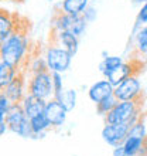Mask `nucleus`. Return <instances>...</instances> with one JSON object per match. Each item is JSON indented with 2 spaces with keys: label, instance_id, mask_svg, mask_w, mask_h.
<instances>
[{
  "label": "nucleus",
  "instance_id": "1",
  "mask_svg": "<svg viewBox=\"0 0 147 156\" xmlns=\"http://www.w3.org/2000/svg\"><path fill=\"white\" fill-rule=\"evenodd\" d=\"M30 58V38L27 29L19 24L6 40L0 41V61L14 66L19 70H24Z\"/></svg>",
  "mask_w": 147,
  "mask_h": 156
},
{
  "label": "nucleus",
  "instance_id": "2",
  "mask_svg": "<svg viewBox=\"0 0 147 156\" xmlns=\"http://www.w3.org/2000/svg\"><path fill=\"white\" fill-rule=\"evenodd\" d=\"M86 24H88V21L85 20V17L82 14L74 16V14L64 13L60 7L55 9V13H54V17H53V30L70 31L74 36L81 37L82 34L85 33Z\"/></svg>",
  "mask_w": 147,
  "mask_h": 156
},
{
  "label": "nucleus",
  "instance_id": "3",
  "mask_svg": "<svg viewBox=\"0 0 147 156\" xmlns=\"http://www.w3.org/2000/svg\"><path fill=\"white\" fill-rule=\"evenodd\" d=\"M9 131L17 133L21 138H33V131L30 125V118L26 115L21 104H13L6 114Z\"/></svg>",
  "mask_w": 147,
  "mask_h": 156
},
{
  "label": "nucleus",
  "instance_id": "4",
  "mask_svg": "<svg viewBox=\"0 0 147 156\" xmlns=\"http://www.w3.org/2000/svg\"><path fill=\"white\" fill-rule=\"evenodd\" d=\"M27 94H31L44 101L54 98V87L51 71H43L38 74H31L27 80Z\"/></svg>",
  "mask_w": 147,
  "mask_h": 156
},
{
  "label": "nucleus",
  "instance_id": "5",
  "mask_svg": "<svg viewBox=\"0 0 147 156\" xmlns=\"http://www.w3.org/2000/svg\"><path fill=\"white\" fill-rule=\"evenodd\" d=\"M44 57L47 61V66H48V70L51 73L55 71V73H61V74L70 68L71 60H72V55L57 43L50 44L47 47Z\"/></svg>",
  "mask_w": 147,
  "mask_h": 156
},
{
  "label": "nucleus",
  "instance_id": "6",
  "mask_svg": "<svg viewBox=\"0 0 147 156\" xmlns=\"http://www.w3.org/2000/svg\"><path fill=\"white\" fill-rule=\"evenodd\" d=\"M143 67H144V64L137 61L136 58H132L130 61H123L122 64L119 67H116L113 71H110L105 78H106L113 87H118L119 84H122L126 78L137 75L140 71L143 70Z\"/></svg>",
  "mask_w": 147,
  "mask_h": 156
},
{
  "label": "nucleus",
  "instance_id": "7",
  "mask_svg": "<svg viewBox=\"0 0 147 156\" xmlns=\"http://www.w3.org/2000/svg\"><path fill=\"white\" fill-rule=\"evenodd\" d=\"M113 95L119 101H135V99L143 97V91H142V84L137 80V75L126 78L122 84L115 87Z\"/></svg>",
  "mask_w": 147,
  "mask_h": 156
},
{
  "label": "nucleus",
  "instance_id": "8",
  "mask_svg": "<svg viewBox=\"0 0 147 156\" xmlns=\"http://www.w3.org/2000/svg\"><path fill=\"white\" fill-rule=\"evenodd\" d=\"M13 104H21L27 95V74L24 70H20L13 81L2 91Z\"/></svg>",
  "mask_w": 147,
  "mask_h": 156
},
{
  "label": "nucleus",
  "instance_id": "9",
  "mask_svg": "<svg viewBox=\"0 0 147 156\" xmlns=\"http://www.w3.org/2000/svg\"><path fill=\"white\" fill-rule=\"evenodd\" d=\"M129 129L130 125L127 122L125 123H116V125H105L102 129V138L110 146H119L123 145V142L126 140L127 135H129Z\"/></svg>",
  "mask_w": 147,
  "mask_h": 156
},
{
  "label": "nucleus",
  "instance_id": "10",
  "mask_svg": "<svg viewBox=\"0 0 147 156\" xmlns=\"http://www.w3.org/2000/svg\"><path fill=\"white\" fill-rule=\"evenodd\" d=\"M67 114H68V111L62 107L58 99L51 98L47 101L44 108V115L48 119L51 128H61L65 123Z\"/></svg>",
  "mask_w": 147,
  "mask_h": 156
},
{
  "label": "nucleus",
  "instance_id": "11",
  "mask_svg": "<svg viewBox=\"0 0 147 156\" xmlns=\"http://www.w3.org/2000/svg\"><path fill=\"white\" fill-rule=\"evenodd\" d=\"M53 34H54V43H57L65 48L71 55H75L78 53V48H79V40L77 36H74L72 33L70 31H57V30H53Z\"/></svg>",
  "mask_w": 147,
  "mask_h": 156
},
{
  "label": "nucleus",
  "instance_id": "12",
  "mask_svg": "<svg viewBox=\"0 0 147 156\" xmlns=\"http://www.w3.org/2000/svg\"><path fill=\"white\" fill-rule=\"evenodd\" d=\"M19 16L10 13L6 9H0V41L6 40L19 27Z\"/></svg>",
  "mask_w": 147,
  "mask_h": 156
},
{
  "label": "nucleus",
  "instance_id": "13",
  "mask_svg": "<svg viewBox=\"0 0 147 156\" xmlns=\"http://www.w3.org/2000/svg\"><path fill=\"white\" fill-rule=\"evenodd\" d=\"M113 90H115V87L108 80H101V81L95 82L94 85L89 88L88 97H89V99L92 102L98 104L101 101H103L105 98L110 97V95H113Z\"/></svg>",
  "mask_w": 147,
  "mask_h": 156
},
{
  "label": "nucleus",
  "instance_id": "14",
  "mask_svg": "<svg viewBox=\"0 0 147 156\" xmlns=\"http://www.w3.org/2000/svg\"><path fill=\"white\" fill-rule=\"evenodd\" d=\"M45 104H47V101H44V99L37 98V97H34L31 94H27L24 97V99L21 101V107L24 109L26 115L29 118H33V116L44 112Z\"/></svg>",
  "mask_w": 147,
  "mask_h": 156
},
{
  "label": "nucleus",
  "instance_id": "15",
  "mask_svg": "<svg viewBox=\"0 0 147 156\" xmlns=\"http://www.w3.org/2000/svg\"><path fill=\"white\" fill-rule=\"evenodd\" d=\"M30 125H31V131H33V138H37V139L38 138H44L47 131L51 128L48 119L45 118L44 112L30 118Z\"/></svg>",
  "mask_w": 147,
  "mask_h": 156
},
{
  "label": "nucleus",
  "instance_id": "16",
  "mask_svg": "<svg viewBox=\"0 0 147 156\" xmlns=\"http://www.w3.org/2000/svg\"><path fill=\"white\" fill-rule=\"evenodd\" d=\"M89 6V0H62L58 7L67 14H82L85 9Z\"/></svg>",
  "mask_w": 147,
  "mask_h": 156
},
{
  "label": "nucleus",
  "instance_id": "17",
  "mask_svg": "<svg viewBox=\"0 0 147 156\" xmlns=\"http://www.w3.org/2000/svg\"><path fill=\"white\" fill-rule=\"evenodd\" d=\"M19 68H16L14 66H10L7 62L0 61V91H3L6 87L13 81V78L17 75Z\"/></svg>",
  "mask_w": 147,
  "mask_h": 156
},
{
  "label": "nucleus",
  "instance_id": "18",
  "mask_svg": "<svg viewBox=\"0 0 147 156\" xmlns=\"http://www.w3.org/2000/svg\"><path fill=\"white\" fill-rule=\"evenodd\" d=\"M55 99H58L61 105L65 108L68 112L74 111V108L77 105V91L75 90H64L60 95L55 97Z\"/></svg>",
  "mask_w": 147,
  "mask_h": 156
},
{
  "label": "nucleus",
  "instance_id": "19",
  "mask_svg": "<svg viewBox=\"0 0 147 156\" xmlns=\"http://www.w3.org/2000/svg\"><path fill=\"white\" fill-rule=\"evenodd\" d=\"M27 71L31 74H38V73H43V71H50L48 66H47V61H45V57H41V55H36V57H30L27 64Z\"/></svg>",
  "mask_w": 147,
  "mask_h": 156
},
{
  "label": "nucleus",
  "instance_id": "20",
  "mask_svg": "<svg viewBox=\"0 0 147 156\" xmlns=\"http://www.w3.org/2000/svg\"><path fill=\"white\" fill-rule=\"evenodd\" d=\"M122 62H123V58L118 57V55H108V57H103V61L99 64V71L106 77L110 71H113L115 68L119 67Z\"/></svg>",
  "mask_w": 147,
  "mask_h": 156
},
{
  "label": "nucleus",
  "instance_id": "21",
  "mask_svg": "<svg viewBox=\"0 0 147 156\" xmlns=\"http://www.w3.org/2000/svg\"><path fill=\"white\" fill-rule=\"evenodd\" d=\"M136 51L140 55L147 54V24L142 26L136 33Z\"/></svg>",
  "mask_w": 147,
  "mask_h": 156
},
{
  "label": "nucleus",
  "instance_id": "22",
  "mask_svg": "<svg viewBox=\"0 0 147 156\" xmlns=\"http://www.w3.org/2000/svg\"><path fill=\"white\" fill-rule=\"evenodd\" d=\"M119 102V99L115 97V95H110V97H108V98H105L103 101H101V102L96 104V112H98L99 115L105 116L109 111H112L115 108V105Z\"/></svg>",
  "mask_w": 147,
  "mask_h": 156
},
{
  "label": "nucleus",
  "instance_id": "23",
  "mask_svg": "<svg viewBox=\"0 0 147 156\" xmlns=\"http://www.w3.org/2000/svg\"><path fill=\"white\" fill-rule=\"evenodd\" d=\"M127 136H135V138H146L147 132H146V125H144V116L135 122L129 129V135Z\"/></svg>",
  "mask_w": 147,
  "mask_h": 156
},
{
  "label": "nucleus",
  "instance_id": "24",
  "mask_svg": "<svg viewBox=\"0 0 147 156\" xmlns=\"http://www.w3.org/2000/svg\"><path fill=\"white\" fill-rule=\"evenodd\" d=\"M51 78H53V87H54V98L60 95L64 91V84H62V77L61 73H51Z\"/></svg>",
  "mask_w": 147,
  "mask_h": 156
},
{
  "label": "nucleus",
  "instance_id": "25",
  "mask_svg": "<svg viewBox=\"0 0 147 156\" xmlns=\"http://www.w3.org/2000/svg\"><path fill=\"white\" fill-rule=\"evenodd\" d=\"M144 24H147V2L142 4V7L139 10V14H137V19H136V31Z\"/></svg>",
  "mask_w": 147,
  "mask_h": 156
},
{
  "label": "nucleus",
  "instance_id": "26",
  "mask_svg": "<svg viewBox=\"0 0 147 156\" xmlns=\"http://www.w3.org/2000/svg\"><path fill=\"white\" fill-rule=\"evenodd\" d=\"M13 102L10 101V99L6 97V95L2 92V95H0V112H3V114H7L9 109L12 108Z\"/></svg>",
  "mask_w": 147,
  "mask_h": 156
},
{
  "label": "nucleus",
  "instance_id": "27",
  "mask_svg": "<svg viewBox=\"0 0 147 156\" xmlns=\"http://www.w3.org/2000/svg\"><path fill=\"white\" fill-rule=\"evenodd\" d=\"M82 16L85 17V20L88 21V23L94 21L95 19H96V9L92 7V6H88V7L85 9V12L82 13Z\"/></svg>",
  "mask_w": 147,
  "mask_h": 156
},
{
  "label": "nucleus",
  "instance_id": "28",
  "mask_svg": "<svg viewBox=\"0 0 147 156\" xmlns=\"http://www.w3.org/2000/svg\"><path fill=\"white\" fill-rule=\"evenodd\" d=\"M9 131V126H7V118H6V114L0 112V138Z\"/></svg>",
  "mask_w": 147,
  "mask_h": 156
},
{
  "label": "nucleus",
  "instance_id": "29",
  "mask_svg": "<svg viewBox=\"0 0 147 156\" xmlns=\"http://www.w3.org/2000/svg\"><path fill=\"white\" fill-rule=\"evenodd\" d=\"M112 156H127L126 151L123 148V145H119V146H115L113 152H112Z\"/></svg>",
  "mask_w": 147,
  "mask_h": 156
},
{
  "label": "nucleus",
  "instance_id": "30",
  "mask_svg": "<svg viewBox=\"0 0 147 156\" xmlns=\"http://www.w3.org/2000/svg\"><path fill=\"white\" fill-rule=\"evenodd\" d=\"M147 0H135V3H137V4H143V3H146Z\"/></svg>",
  "mask_w": 147,
  "mask_h": 156
},
{
  "label": "nucleus",
  "instance_id": "31",
  "mask_svg": "<svg viewBox=\"0 0 147 156\" xmlns=\"http://www.w3.org/2000/svg\"><path fill=\"white\" fill-rule=\"evenodd\" d=\"M13 2H23V0H13Z\"/></svg>",
  "mask_w": 147,
  "mask_h": 156
},
{
  "label": "nucleus",
  "instance_id": "32",
  "mask_svg": "<svg viewBox=\"0 0 147 156\" xmlns=\"http://www.w3.org/2000/svg\"><path fill=\"white\" fill-rule=\"evenodd\" d=\"M146 115H147V109H146Z\"/></svg>",
  "mask_w": 147,
  "mask_h": 156
},
{
  "label": "nucleus",
  "instance_id": "33",
  "mask_svg": "<svg viewBox=\"0 0 147 156\" xmlns=\"http://www.w3.org/2000/svg\"><path fill=\"white\" fill-rule=\"evenodd\" d=\"M48 2H53V0H48Z\"/></svg>",
  "mask_w": 147,
  "mask_h": 156
},
{
  "label": "nucleus",
  "instance_id": "34",
  "mask_svg": "<svg viewBox=\"0 0 147 156\" xmlns=\"http://www.w3.org/2000/svg\"><path fill=\"white\" fill-rule=\"evenodd\" d=\"M0 95H2V91H0Z\"/></svg>",
  "mask_w": 147,
  "mask_h": 156
}]
</instances>
